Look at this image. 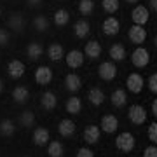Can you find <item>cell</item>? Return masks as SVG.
Returning a JSON list of instances; mask_svg holds the SVG:
<instances>
[{
  "instance_id": "1",
  "label": "cell",
  "mask_w": 157,
  "mask_h": 157,
  "mask_svg": "<svg viewBox=\"0 0 157 157\" xmlns=\"http://www.w3.org/2000/svg\"><path fill=\"white\" fill-rule=\"evenodd\" d=\"M135 145H136V140L129 131H124V133H121V135L115 138V147H117L121 152H124V154L131 152L135 148Z\"/></svg>"
},
{
  "instance_id": "2",
  "label": "cell",
  "mask_w": 157,
  "mask_h": 157,
  "mask_svg": "<svg viewBox=\"0 0 157 157\" xmlns=\"http://www.w3.org/2000/svg\"><path fill=\"white\" fill-rule=\"evenodd\" d=\"M131 63L135 65L136 68H145L148 63H150V52L145 49V47H136L131 54Z\"/></svg>"
},
{
  "instance_id": "3",
  "label": "cell",
  "mask_w": 157,
  "mask_h": 157,
  "mask_svg": "<svg viewBox=\"0 0 157 157\" xmlns=\"http://www.w3.org/2000/svg\"><path fill=\"white\" fill-rule=\"evenodd\" d=\"M98 75H100V78H103V80H113L115 78V75H117V67H115V63L113 61H103L98 67Z\"/></svg>"
},
{
  "instance_id": "4",
  "label": "cell",
  "mask_w": 157,
  "mask_h": 157,
  "mask_svg": "<svg viewBox=\"0 0 157 157\" xmlns=\"http://www.w3.org/2000/svg\"><path fill=\"white\" fill-rule=\"evenodd\" d=\"M128 117L133 124L140 126V124H143L147 121V112L141 105H131L129 110H128Z\"/></svg>"
},
{
  "instance_id": "5",
  "label": "cell",
  "mask_w": 157,
  "mask_h": 157,
  "mask_svg": "<svg viewBox=\"0 0 157 157\" xmlns=\"http://www.w3.org/2000/svg\"><path fill=\"white\" fill-rule=\"evenodd\" d=\"M126 86H128V91L129 93H133V94H138V93H141V89H143V86H145V80H143V77H141L140 73H131L128 77V80H126Z\"/></svg>"
},
{
  "instance_id": "6",
  "label": "cell",
  "mask_w": 157,
  "mask_h": 157,
  "mask_svg": "<svg viewBox=\"0 0 157 157\" xmlns=\"http://www.w3.org/2000/svg\"><path fill=\"white\" fill-rule=\"evenodd\" d=\"M119 128V119L113 115V113H107V115H103L101 117V122H100V129L101 131H105L108 135H112L115 133Z\"/></svg>"
},
{
  "instance_id": "7",
  "label": "cell",
  "mask_w": 157,
  "mask_h": 157,
  "mask_svg": "<svg viewBox=\"0 0 157 157\" xmlns=\"http://www.w3.org/2000/svg\"><path fill=\"white\" fill-rule=\"evenodd\" d=\"M131 19H133V23H135V25H140V26L147 25V23H148V19H150L148 9H147L145 6H136L135 9H133V12H131Z\"/></svg>"
},
{
  "instance_id": "8",
  "label": "cell",
  "mask_w": 157,
  "mask_h": 157,
  "mask_svg": "<svg viewBox=\"0 0 157 157\" xmlns=\"http://www.w3.org/2000/svg\"><path fill=\"white\" fill-rule=\"evenodd\" d=\"M129 40L136 45H141L143 42L147 40V30L140 25H133L131 28H129Z\"/></svg>"
},
{
  "instance_id": "9",
  "label": "cell",
  "mask_w": 157,
  "mask_h": 157,
  "mask_svg": "<svg viewBox=\"0 0 157 157\" xmlns=\"http://www.w3.org/2000/svg\"><path fill=\"white\" fill-rule=\"evenodd\" d=\"M52 80V70L49 67H39L35 70V82L40 86H47Z\"/></svg>"
},
{
  "instance_id": "10",
  "label": "cell",
  "mask_w": 157,
  "mask_h": 157,
  "mask_svg": "<svg viewBox=\"0 0 157 157\" xmlns=\"http://www.w3.org/2000/svg\"><path fill=\"white\" fill-rule=\"evenodd\" d=\"M84 141L86 143H89V145H94L100 141V136H101V129L100 126H94V124H91L87 128L84 129Z\"/></svg>"
},
{
  "instance_id": "11",
  "label": "cell",
  "mask_w": 157,
  "mask_h": 157,
  "mask_svg": "<svg viewBox=\"0 0 157 157\" xmlns=\"http://www.w3.org/2000/svg\"><path fill=\"white\" fill-rule=\"evenodd\" d=\"M82 63H84V52H80L78 49H73L70 51L67 54V65L68 68H80L82 67Z\"/></svg>"
},
{
  "instance_id": "12",
  "label": "cell",
  "mask_w": 157,
  "mask_h": 157,
  "mask_svg": "<svg viewBox=\"0 0 157 157\" xmlns=\"http://www.w3.org/2000/svg\"><path fill=\"white\" fill-rule=\"evenodd\" d=\"M25 70H26V67H25V63L19 61V59H12V61H9V65H7V73H9L12 78L23 77V75H25Z\"/></svg>"
},
{
  "instance_id": "13",
  "label": "cell",
  "mask_w": 157,
  "mask_h": 157,
  "mask_svg": "<svg viewBox=\"0 0 157 157\" xmlns=\"http://www.w3.org/2000/svg\"><path fill=\"white\" fill-rule=\"evenodd\" d=\"M101 28H103V33L105 35H117L119 30H121V23H119L117 17L110 16L103 21V26Z\"/></svg>"
},
{
  "instance_id": "14",
  "label": "cell",
  "mask_w": 157,
  "mask_h": 157,
  "mask_svg": "<svg viewBox=\"0 0 157 157\" xmlns=\"http://www.w3.org/2000/svg\"><path fill=\"white\" fill-rule=\"evenodd\" d=\"M40 105H42L44 110H54L56 105H58L56 94H54L52 91H45V93H42V96H40Z\"/></svg>"
},
{
  "instance_id": "15",
  "label": "cell",
  "mask_w": 157,
  "mask_h": 157,
  "mask_svg": "<svg viewBox=\"0 0 157 157\" xmlns=\"http://www.w3.org/2000/svg\"><path fill=\"white\" fill-rule=\"evenodd\" d=\"M58 133L61 136H65V138H70V136L75 133V122L70 121V119L59 121V124H58Z\"/></svg>"
},
{
  "instance_id": "16",
  "label": "cell",
  "mask_w": 157,
  "mask_h": 157,
  "mask_svg": "<svg viewBox=\"0 0 157 157\" xmlns=\"http://www.w3.org/2000/svg\"><path fill=\"white\" fill-rule=\"evenodd\" d=\"M25 16H23L21 12H14V14H11V17L7 19V25H9V28L14 30V32H21L23 28H25Z\"/></svg>"
},
{
  "instance_id": "17",
  "label": "cell",
  "mask_w": 157,
  "mask_h": 157,
  "mask_svg": "<svg viewBox=\"0 0 157 157\" xmlns=\"http://www.w3.org/2000/svg\"><path fill=\"white\" fill-rule=\"evenodd\" d=\"M47 56H49L51 61H59L65 56V51H63V45L58 44V42H52V44L47 47Z\"/></svg>"
},
{
  "instance_id": "18",
  "label": "cell",
  "mask_w": 157,
  "mask_h": 157,
  "mask_svg": "<svg viewBox=\"0 0 157 157\" xmlns=\"http://www.w3.org/2000/svg\"><path fill=\"white\" fill-rule=\"evenodd\" d=\"M33 143L39 147H44L49 143V129L45 128H37L33 131Z\"/></svg>"
},
{
  "instance_id": "19",
  "label": "cell",
  "mask_w": 157,
  "mask_h": 157,
  "mask_svg": "<svg viewBox=\"0 0 157 157\" xmlns=\"http://www.w3.org/2000/svg\"><path fill=\"white\" fill-rule=\"evenodd\" d=\"M86 56H89L91 59H96V58L101 56V44L98 42V40H89L87 44H86Z\"/></svg>"
},
{
  "instance_id": "20",
  "label": "cell",
  "mask_w": 157,
  "mask_h": 157,
  "mask_svg": "<svg viewBox=\"0 0 157 157\" xmlns=\"http://www.w3.org/2000/svg\"><path fill=\"white\" fill-rule=\"evenodd\" d=\"M65 84H67V89L70 93H75L82 87V78L78 77L77 73H68L67 78H65Z\"/></svg>"
},
{
  "instance_id": "21",
  "label": "cell",
  "mask_w": 157,
  "mask_h": 157,
  "mask_svg": "<svg viewBox=\"0 0 157 157\" xmlns=\"http://www.w3.org/2000/svg\"><path fill=\"white\" fill-rule=\"evenodd\" d=\"M89 32H91V25L87 21H84V19H80V21H77L75 25H73V33H75L77 39H84V37H87Z\"/></svg>"
},
{
  "instance_id": "22",
  "label": "cell",
  "mask_w": 157,
  "mask_h": 157,
  "mask_svg": "<svg viewBox=\"0 0 157 157\" xmlns=\"http://www.w3.org/2000/svg\"><path fill=\"white\" fill-rule=\"evenodd\" d=\"M28 98H30V93H28V89H26L25 86L14 87V91H12V100L16 101V103H26Z\"/></svg>"
},
{
  "instance_id": "23",
  "label": "cell",
  "mask_w": 157,
  "mask_h": 157,
  "mask_svg": "<svg viewBox=\"0 0 157 157\" xmlns=\"http://www.w3.org/2000/svg\"><path fill=\"white\" fill-rule=\"evenodd\" d=\"M108 54L112 58V61H122L124 58H126V49H124L122 44H113L108 49Z\"/></svg>"
},
{
  "instance_id": "24",
  "label": "cell",
  "mask_w": 157,
  "mask_h": 157,
  "mask_svg": "<svg viewBox=\"0 0 157 157\" xmlns=\"http://www.w3.org/2000/svg\"><path fill=\"white\" fill-rule=\"evenodd\" d=\"M87 98H89V101L94 107H100L101 103L105 101V93L101 89H98V87H93V89H89V93H87Z\"/></svg>"
},
{
  "instance_id": "25",
  "label": "cell",
  "mask_w": 157,
  "mask_h": 157,
  "mask_svg": "<svg viewBox=\"0 0 157 157\" xmlns=\"http://www.w3.org/2000/svg\"><path fill=\"white\" fill-rule=\"evenodd\" d=\"M68 21H70V12L65 11V9H58L56 12H54V25L56 26H59V28H63V26H67Z\"/></svg>"
},
{
  "instance_id": "26",
  "label": "cell",
  "mask_w": 157,
  "mask_h": 157,
  "mask_svg": "<svg viewBox=\"0 0 157 157\" xmlns=\"http://www.w3.org/2000/svg\"><path fill=\"white\" fill-rule=\"evenodd\" d=\"M112 105L113 107H117V108H121V107H124L126 105V101H128V96H126V91L124 89H115L112 93Z\"/></svg>"
},
{
  "instance_id": "27",
  "label": "cell",
  "mask_w": 157,
  "mask_h": 157,
  "mask_svg": "<svg viewBox=\"0 0 157 157\" xmlns=\"http://www.w3.org/2000/svg\"><path fill=\"white\" fill-rule=\"evenodd\" d=\"M14 131H16V126L12 122L11 119H2L0 121V135L2 136H12L14 135Z\"/></svg>"
},
{
  "instance_id": "28",
  "label": "cell",
  "mask_w": 157,
  "mask_h": 157,
  "mask_svg": "<svg viewBox=\"0 0 157 157\" xmlns=\"http://www.w3.org/2000/svg\"><path fill=\"white\" fill-rule=\"evenodd\" d=\"M63 152H65V148H63V143L61 141H49L47 143V154H49L51 157H63Z\"/></svg>"
},
{
  "instance_id": "29",
  "label": "cell",
  "mask_w": 157,
  "mask_h": 157,
  "mask_svg": "<svg viewBox=\"0 0 157 157\" xmlns=\"http://www.w3.org/2000/svg\"><path fill=\"white\" fill-rule=\"evenodd\" d=\"M82 110V101H80V98H77V96H72V98H68L67 100V112L70 113H78Z\"/></svg>"
},
{
  "instance_id": "30",
  "label": "cell",
  "mask_w": 157,
  "mask_h": 157,
  "mask_svg": "<svg viewBox=\"0 0 157 157\" xmlns=\"http://www.w3.org/2000/svg\"><path fill=\"white\" fill-rule=\"evenodd\" d=\"M42 52H44V49H42V45H40L39 42H30L28 47H26V54H28L32 59H39V58L42 56Z\"/></svg>"
},
{
  "instance_id": "31",
  "label": "cell",
  "mask_w": 157,
  "mask_h": 157,
  "mask_svg": "<svg viewBox=\"0 0 157 157\" xmlns=\"http://www.w3.org/2000/svg\"><path fill=\"white\" fill-rule=\"evenodd\" d=\"M19 124H21L23 128H33V124H35V113L33 112H30V110H26V112H23L21 115H19Z\"/></svg>"
},
{
  "instance_id": "32",
  "label": "cell",
  "mask_w": 157,
  "mask_h": 157,
  "mask_svg": "<svg viewBox=\"0 0 157 157\" xmlns=\"http://www.w3.org/2000/svg\"><path fill=\"white\" fill-rule=\"evenodd\" d=\"M78 11H80V14H84V16L93 14V11H94V2L93 0H80L78 2Z\"/></svg>"
},
{
  "instance_id": "33",
  "label": "cell",
  "mask_w": 157,
  "mask_h": 157,
  "mask_svg": "<svg viewBox=\"0 0 157 157\" xmlns=\"http://www.w3.org/2000/svg\"><path fill=\"white\" fill-rule=\"evenodd\" d=\"M33 28L37 32H45L49 28V19L45 16H35L33 17Z\"/></svg>"
},
{
  "instance_id": "34",
  "label": "cell",
  "mask_w": 157,
  "mask_h": 157,
  "mask_svg": "<svg viewBox=\"0 0 157 157\" xmlns=\"http://www.w3.org/2000/svg\"><path fill=\"white\" fill-rule=\"evenodd\" d=\"M101 7L105 12L113 14V12L119 11V0H101Z\"/></svg>"
},
{
  "instance_id": "35",
  "label": "cell",
  "mask_w": 157,
  "mask_h": 157,
  "mask_svg": "<svg viewBox=\"0 0 157 157\" xmlns=\"http://www.w3.org/2000/svg\"><path fill=\"white\" fill-rule=\"evenodd\" d=\"M148 140L152 141V143H157V122H152L150 126H148Z\"/></svg>"
},
{
  "instance_id": "36",
  "label": "cell",
  "mask_w": 157,
  "mask_h": 157,
  "mask_svg": "<svg viewBox=\"0 0 157 157\" xmlns=\"http://www.w3.org/2000/svg\"><path fill=\"white\" fill-rule=\"evenodd\" d=\"M9 40H11V35L7 32L6 28H0V47H4V45L9 44Z\"/></svg>"
},
{
  "instance_id": "37",
  "label": "cell",
  "mask_w": 157,
  "mask_h": 157,
  "mask_svg": "<svg viewBox=\"0 0 157 157\" xmlns=\"http://www.w3.org/2000/svg\"><path fill=\"white\" fill-rule=\"evenodd\" d=\"M148 89L157 94V73H152L148 77Z\"/></svg>"
},
{
  "instance_id": "38",
  "label": "cell",
  "mask_w": 157,
  "mask_h": 157,
  "mask_svg": "<svg viewBox=\"0 0 157 157\" xmlns=\"http://www.w3.org/2000/svg\"><path fill=\"white\" fill-rule=\"evenodd\" d=\"M143 157H157V147L148 145L145 150H143Z\"/></svg>"
},
{
  "instance_id": "39",
  "label": "cell",
  "mask_w": 157,
  "mask_h": 157,
  "mask_svg": "<svg viewBox=\"0 0 157 157\" xmlns=\"http://www.w3.org/2000/svg\"><path fill=\"white\" fill-rule=\"evenodd\" d=\"M77 157H94V154H93V150L91 148H78L77 150Z\"/></svg>"
},
{
  "instance_id": "40",
  "label": "cell",
  "mask_w": 157,
  "mask_h": 157,
  "mask_svg": "<svg viewBox=\"0 0 157 157\" xmlns=\"http://www.w3.org/2000/svg\"><path fill=\"white\" fill-rule=\"evenodd\" d=\"M26 4H28L30 7H39L40 4H42V0H26Z\"/></svg>"
},
{
  "instance_id": "41",
  "label": "cell",
  "mask_w": 157,
  "mask_h": 157,
  "mask_svg": "<svg viewBox=\"0 0 157 157\" xmlns=\"http://www.w3.org/2000/svg\"><path fill=\"white\" fill-rule=\"evenodd\" d=\"M148 6L154 12H157V0H148Z\"/></svg>"
},
{
  "instance_id": "42",
  "label": "cell",
  "mask_w": 157,
  "mask_h": 157,
  "mask_svg": "<svg viewBox=\"0 0 157 157\" xmlns=\"http://www.w3.org/2000/svg\"><path fill=\"white\" fill-rule=\"evenodd\" d=\"M152 113H154V115L157 117V98L152 101Z\"/></svg>"
},
{
  "instance_id": "43",
  "label": "cell",
  "mask_w": 157,
  "mask_h": 157,
  "mask_svg": "<svg viewBox=\"0 0 157 157\" xmlns=\"http://www.w3.org/2000/svg\"><path fill=\"white\" fill-rule=\"evenodd\" d=\"M2 91H4V82H2V78H0V94H2Z\"/></svg>"
},
{
  "instance_id": "44",
  "label": "cell",
  "mask_w": 157,
  "mask_h": 157,
  "mask_svg": "<svg viewBox=\"0 0 157 157\" xmlns=\"http://www.w3.org/2000/svg\"><path fill=\"white\" fill-rule=\"evenodd\" d=\"M126 2H128V4H136L138 0H126Z\"/></svg>"
},
{
  "instance_id": "45",
  "label": "cell",
  "mask_w": 157,
  "mask_h": 157,
  "mask_svg": "<svg viewBox=\"0 0 157 157\" xmlns=\"http://www.w3.org/2000/svg\"><path fill=\"white\" fill-rule=\"evenodd\" d=\"M154 44H155V47H157V35H155V39H154Z\"/></svg>"
},
{
  "instance_id": "46",
  "label": "cell",
  "mask_w": 157,
  "mask_h": 157,
  "mask_svg": "<svg viewBox=\"0 0 157 157\" xmlns=\"http://www.w3.org/2000/svg\"><path fill=\"white\" fill-rule=\"evenodd\" d=\"M0 16H2V7H0Z\"/></svg>"
},
{
  "instance_id": "47",
  "label": "cell",
  "mask_w": 157,
  "mask_h": 157,
  "mask_svg": "<svg viewBox=\"0 0 157 157\" xmlns=\"http://www.w3.org/2000/svg\"><path fill=\"white\" fill-rule=\"evenodd\" d=\"M26 157H28V155H26Z\"/></svg>"
}]
</instances>
